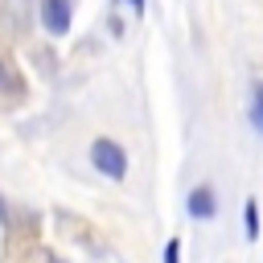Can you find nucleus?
Returning a JSON list of instances; mask_svg holds the SVG:
<instances>
[{
	"instance_id": "obj_1",
	"label": "nucleus",
	"mask_w": 263,
	"mask_h": 263,
	"mask_svg": "<svg viewBox=\"0 0 263 263\" xmlns=\"http://www.w3.org/2000/svg\"><path fill=\"white\" fill-rule=\"evenodd\" d=\"M90 160H95V168H99L103 177H111V181H123V173H127L123 148H119L115 140H107V136H99V140L90 144Z\"/></svg>"
},
{
	"instance_id": "obj_2",
	"label": "nucleus",
	"mask_w": 263,
	"mask_h": 263,
	"mask_svg": "<svg viewBox=\"0 0 263 263\" xmlns=\"http://www.w3.org/2000/svg\"><path fill=\"white\" fill-rule=\"evenodd\" d=\"M41 25L53 37H66V29H70V0H41Z\"/></svg>"
},
{
	"instance_id": "obj_3",
	"label": "nucleus",
	"mask_w": 263,
	"mask_h": 263,
	"mask_svg": "<svg viewBox=\"0 0 263 263\" xmlns=\"http://www.w3.org/2000/svg\"><path fill=\"white\" fill-rule=\"evenodd\" d=\"M185 205H189V214H193V218H214V210H218V205H214V189H210V185H197V189L189 193V201H185Z\"/></svg>"
},
{
	"instance_id": "obj_4",
	"label": "nucleus",
	"mask_w": 263,
	"mask_h": 263,
	"mask_svg": "<svg viewBox=\"0 0 263 263\" xmlns=\"http://www.w3.org/2000/svg\"><path fill=\"white\" fill-rule=\"evenodd\" d=\"M242 222H247V238L255 242V238H259V205H255V197L247 201V210H242Z\"/></svg>"
},
{
	"instance_id": "obj_5",
	"label": "nucleus",
	"mask_w": 263,
	"mask_h": 263,
	"mask_svg": "<svg viewBox=\"0 0 263 263\" xmlns=\"http://www.w3.org/2000/svg\"><path fill=\"white\" fill-rule=\"evenodd\" d=\"M164 263H181V238H168L164 242Z\"/></svg>"
},
{
	"instance_id": "obj_6",
	"label": "nucleus",
	"mask_w": 263,
	"mask_h": 263,
	"mask_svg": "<svg viewBox=\"0 0 263 263\" xmlns=\"http://www.w3.org/2000/svg\"><path fill=\"white\" fill-rule=\"evenodd\" d=\"M16 86H21V82H16V74H12V70L0 62V90H16Z\"/></svg>"
},
{
	"instance_id": "obj_7",
	"label": "nucleus",
	"mask_w": 263,
	"mask_h": 263,
	"mask_svg": "<svg viewBox=\"0 0 263 263\" xmlns=\"http://www.w3.org/2000/svg\"><path fill=\"white\" fill-rule=\"evenodd\" d=\"M255 123L263 127V86H259V95H255Z\"/></svg>"
},
{
	"instance_id": "obj_8",
	"label": "nucleus",
	"mask_w": 263,
	"mask_h": 263,
	"mask_svg": "<svg viewBox=\"0 0 263 263\" xmlns=\"http://www.w3.org/2000/svg\"><path fill=\"white\" fill-rule=\"evenodd\" d=\"M127 4H132V12H136V16L144 12V0H127Z\"/></svg>"
}]
</instances>
